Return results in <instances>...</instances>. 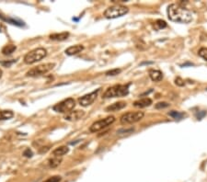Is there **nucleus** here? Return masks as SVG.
<instances>
[{"instance_id": "nucleus-17", "label": "nucleus", "mask_w": 207, "mask_h": 182, "mask_svg": "<svg viewBox=\"0 0 207 182\" xmlns=\"http://www.w3.org/2000/svg\"><path fill=\"white\" fill-rule=\"evenodd\" d=\"M13 117H14V112L12 110H8V109L0 110V121L10 120Z\"/></svg>"}, {"instance_id": "nucleus-18", "label": "nucleus", "mask_w": 207, "mask_h": 182, "mask_svg": "<svg viewBox=\"0 0 207 182\" xmlns=\"http://www.w3.org/2000/svg\"><path fill=\"white\" fill-rule=\"evenodd\" d=\"M17 49V46L16 45H13V44H8V45H6L5 47H3L2 49V54L4 55H12Z\"/></svg>"}, {"instance_id": "nucleus-5", "label": "nucleus", "mask_w": 207, "mask_h": 182, "mask_svg": "<svg viewBox=\"0 0 207 182\" xmlns=\"http://www.w3.org/2000/svg\"><path fill=\"white\" fill-rule=\"evenodd\" d=\"M55 66V64H54V63H47V64L40 65H37V66L30 69L26 73V76H31V77L41 76L42 74H45L46 73L50 72L52 69H54Z\"/></svg>"}, {"instance_id": "nucleus-20", "label": "nucleus", "mask_w": 207, "mask_h": 182, "mask_svg": "<svg viewBox=\"0 0 207 182\" xmlns=\"http://www.w3.org/2000/svg\"><path fill=\"white\" fill-rule=\"evenodd\" d=\"M169 115L171 116L172 118L176 119V120H181V118L184 116V114H183V113L179 112V111H175V110H172V111L169 112Z\"/></svg>"}, {"instance_id": "nucleus-16", "label": "nucleus", "mask_w": 207, "mask_h": 182, "mask_svg": "<svg viewBox=\"0 0 207 182\" xmlns=\"http://www.w3.org/2000/svg\"><path fill=\"white\" fill-rule=\"evenodd\" d=\"M69 37L68 32H61V33H54L51 34L49 38L52 41H65L67 38Z\"/></svg>"}, {"instance_id": "nucleus-30", "label": "nucleus", "mask_w": 207, "mask_h": 182, "mask_svg": "<svg viewBox=\"0 0 207 182\" xmlns=\"http://www.w3.org/2000/svg\"><path fill=\"white\" fill-rule=\"evenodd\" d=\"M133 132V129H129V130H119L118 132H117V133H121V132Z\"/></svg>"}, {"instance_id": "nucleus-29", "label": "nucleus", "mask_w": 207, "mask_h": 182, "mask_svg": "<svg viewBox=\"0 0 207 182\" xmlns=\"http://www.w3.org/2000/svg\"><path fill=\"white\" fill-rule=\"evenodd\" d=\"M50 150V146H42L39 149V153L40 154H45Z\"/></svg>"}, {"instance_id": "nucleus-7", "label": "nucleus", "mask_w": 207, "mask_h": 182, "mask_svg": "<svg viewBox=\"0 0 207 182\" xmlns=\"http://www.w3.org/2000/svg\"><path fill=\"white\" fill-rule=\"evenodd\" d=\"M75 107V101L74 98H68L66 99H64L62 100L61 102L55 104L54 107H53V109L55 111V112H59V113H69L71 112L74 108Z\"/></svg>"}, {"instance_id": "nucleus-2", "label": "nucleus", "mask_w": 207, "mask_h": 182, "mask_svg": "<svg viewBox=\"0 0 207 182\" xmlns=\"http://www.w3.org/2000/svg\"><path fill=\"white\" fill-rule=\"evenodd\" d=\"M129 94V85H115L109 88L103 94V98H121Z\"/></svg>"}, {"instance_id": "nucleus-25", "label": "nucleus", "mask_w": 207, "mask_h": 182, "mask_svg": "<svg viewBox=\"0 0 207 182\" xmlns=\"http://www.w3.org/2000/svg\"><path fill=\"white\" fill-rule=\"evenodd\" d=\"M16 62H17V60H10V61H3V62H0V64H1L2 65L6 66V67H9L12 64H14V63H16Z\"/></svg>"}, {"instance_id": "nucleus-19", "label": "nucleus", "mask_w": 207, "mask_h": 182, "mask_svg": "<svg viewBox=\"0 0 207 182\" xmlns=\"http://www.w3.org/2000/svg\"><path fill=\"white\" fill-rule=\"evenodd\" d=\"M62 162V158L61 157H56V156H54L53 158H50L48 160V165L49 167L51 168H55L58 165H60Z\"/></svg>"}, {"instance_id": "nucleus-8", "label": "nucleus", "mask_w": 207, "mask_h": 182, "mask_svg": "<svg viewBox=\"0 0 207 182\" xmlns=\"http://www.w3.org/2000/svg\"><path fill=\"white\" fill-rule=\"evenodd\" d=\"M114 122H115V117H114V116L106 117V118H104V119H101V120H99V121L95 122L94 123L89 127V131H90L91 132H99V131L107 128L108 126L112 125Z\"/></svg>"}, {"instance_id": "nucleus-13", "label": "nucleus", "mask_w": 207, "mask_h": 182, "mask_svg": "<svg viewBox=\"0 0 207 182\" xmlns=\"http://www.w3.org/2000/svg\"><path fill=\"white\" fill-rule=\"evenodd\" d=\"M126 107V102L124 101H118V102H115L112 105L108 106L106 108V111H118L120 109H123V108Z\"/></svg>"}, {"instance_id": "nucleus-21", "label": "nucleus", "mask_w": 207, "mask_h": 182, "mask_svg": "<svg viewBox=\"0 0 207 182\" xmlns=\"http://www.w3.org/2000/svg\"><path fill=\"white\" fill-rule=\"evenodd\" d=\"M198 55H199L200 57H202L204 60L207 61V48H205V47L201 48L199 50V52H198Z\"/></svg>"}, {"instance_id": "nucleus-10", "label": "nucleus", "mask_w": 207, "mask_h": 182, "mask_svg": "<svg viewBox=\"0 0 207 182\" xmlns=\"http://www.w3.org/2000/svg\"><path fill=\"white\" fill-rule=\"evenodd\" d=\"M85 116V111L84 110H74L71 111L65 116V120L68 122H76L80 119H82Z\"/></svg>"}, {"instance_id": "nucleus-26", "label": "nucleus", "mask_w": 207, "mask_h": 182, "mask_svg": "<svg viewBox=\"0 0 207 182\" xmlns=\"http://www.w3.org/2000/svg\"><path fill=\"white\" fill-rule=\"evenodd\" d=\"M156 25L158 27V29H163V28H165V27H167V23L164 21V20H156Z\"/></svg>"}, {"instance_id": "nucleus-4", "label": "nucleus", "mask_w": 207, "mask_h": 182, "mask_svg": "<svg viewBox=\"0 0 207 182\" xmlns=\"http://www.w3.org/2000/svg\"><path fill=\"white\" fill-rule=\"evenodd\" d=\"M129 12V8L125 6L116 5L108 7L104 11V17L107 18H117L125 16Z\"/></svg>"}, {"instance_id": "nucleus-12", "label": "nucleus", "mask_w": 207, "mask_h": 182, "mask_svg": "<svg viewBox=\"0 0 207 182\" xmlns=\"http://www.w3.org/2000/svg\"><path fill=\"white\" fill-rule=\"evenodd\" d=\"M84 50V46L77 44V45H74V46H70L65 50V54L67 55H75L81 53Z\"/></svg>"}, {"instance_id": "nucleus-31", "label": "nucleus", "mask_w": 207, "mask_h": 182, "mask_svg": "<svg viewBox=\"0 0 207 182\" xmlns=\"http://www.w3.org/2000/svg\"><path fill=\"white\" fill-rule=\"evenodd\" d=\"M2 74H3V71H2V70L0 69V78L2 77Z\"/></svg>"}, {"instance_id": "nucleus-1", "label": "nucleus", "mask_w": 207, "mask_h": 182, "mask_svg": "<svg viewBox=\"0 0 207 182\" xmlns=\"http://www.w3.org/2000/svg\"><path fill=\"white\" fill-rule=\"evenodd\" d=\"M168 17L171 21L188 24L192 20V13L180 4H171L167 9Z\"/></svg>"}, {"instance_id": "nucleus-11", "label": "nucleus", "mask_w": 207, "mask_h": 182, "mask_svg": "<svg viewBox=\"0 0 207 182\" xmlns=\"http://www.w3.org/2000/svg\"><path fill=\"white\" fill-rule=\"evenodd\" d=\"M151 104H152V99L149 98H144L138 99L133 102V106L135 108H139V109L149 107Z\"/></svg>"}, {"instance_id": "nucleus-24", "label": "nucleus", "mask_w": 207, "mask_h": 182, "mask_svg": "<svg viewBox=\"0 0 207 182\" xmlns=\"http://www.w3.org/2000/svg\"><path fill=\"white\" fill-rule=\"evenodd\" d=\"M62 180V178L60 176H54V177H51L49 179H47L45 181L43 182H60Z\"/></svg>"}, {"instance_id": "nucleus-22", "label": "nucleus", "mask_w": 207, "mask_h": 182, "mask_svg": "<svg viewBox=\"0 0 207 182\" xmlns=\"http://www.w3.org/2000/svg\"><path fill=\"white\" fill-rule=\"evenodd\" d=\"M121 72H122V70H121V69L116 68V69H113V70H110V71L106 72V75H108V76H114V75L119 74L121 73Z\"/></svg>"}, {"instance_id": "nucleus-27", "label": "nucleus", "mask_w": 207, "mask_h": 182, "mask_svg": "<svg viewBox=\"0 0 207 182\" xmlns=\"http://www.w3.org/2000/svg\"><path fill=\"white\" fill-rule=\"evenodd\" d=\"M23 156H24L25 157L30 158V157H31V156H33V153H32V151H31L30 148H27V149L23 152Z\"/></svg>"}, {"instance_id": "nucleus-6", "label": "nucleus", "mask_w": 207, "mask_h": 182, "mask_svg": "<svg viewBox=\"0 0 207 182\" xmlns=\"http://www.w3.org/2000/svg\"><path fill=\"white\" fill-rule=\"evenodd\" d=\"M145 116V113L143 111H130L123 114L121 116L120 122L122 124H132L135 123L139 121H141Z\"/></svg>"}, {"instance_id": "nucleus-28", "label": "nucleus", "mask_w": 207, "mask_h": 182, "mask_svg": "<svg viewBox=\"0 0 207 182\" xmlns=\"http://www.w3.org/2000/svg\"><path fill=\"white\" fill-rule=\"evenodd\" d=\"M175 84H176L177 86H179V87H183V86L185 85V82H184V80H182L181 77H177V78L175 79Z\"/></svg>"}, {"instance_id": "nucleus-9", "label": "nucleus", "mask_w": 207, "mask_h": 182, "mask_svg": "<svg viewBox=\"0 0 207 182\" xmlns=\"http://www.w3.org/2000/svg\"><path fill=\"white\" fill-rule=\"evenodd\" d=\"M99 89H97V90L93 91V92H91L89 94H87V95L79 98H78L79 105L82 106V107H88V106L91 105L96 100V98H97V97L99 95Z\"/></svg>"}, {"instance_id": "nucleus-3", "label": "nucleus", "mask_w": 207, "mask_h": 182, "mask_svg": "<svg viewBox=\"0 0 207 182\" xmlns=\"http://www.w3.org/2000/svg\"><path fill=\"white\" fill-rule=\"evenodd\" d=\"M47 55V51L44 48H37L24 56V63L26 65H32L41 61Z\"/></svg>"}, {"instance_id": "nucleus-15", "label": "nucleus", "mask_w": 207, "mask_h": 182, "mask_svg": "<svg viewBox=\"0 0 207 182\" xmlns=\"http://www.w3.org/2000/svg\"><path fill=\"white\" fill-rule=\"evenodd\" d=\"M68 152H69V148L67 146H60L53 151V155L54 156H56V157H62L63 156L66 155Z\"/></svg>"}, {"instance_id": "nucleus-23", "label": "nucleus", "mask_w": 207, "mask_h": 182, "mask_svg": "<svg viewBox=\"0 0 207 182\" xmlns=\"http://www.w3.org/2000/svg\"><path fill=\"white\" fill-rule=\"evenodd\" d=\"M168 107H170V104L168 102H158L155 106V108L157 109H165V108H168Z\"/></svg>"}, {"instance_id": "nucleus-14", "label": "nucleus", "mask_w": 207, "mask_h": 182, "mask_svg": "<svg viewBox=\"0 0 207 182\" xmlns=\"http://www.w3.org/2000/svg\"><path fill=\"white\" fill-rule=\"evenodd\" d=\"M149 77L152 81L154 82H160L163 79V74L161 73L159 70H155L152 69L149 71Z\"/></svg>"}]
</instances>
